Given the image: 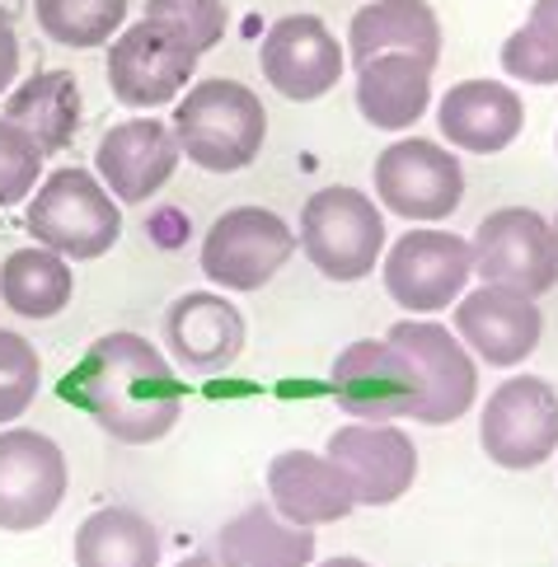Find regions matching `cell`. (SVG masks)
I'll return each mask as SVG.
<instances>
[{"instance_id": "cell-1", "label": "cell", "mask_w": 558, "mask_h": 567, "mask_svg": "<svg viewBox=\"0 0 558 567\" xmlns=\"http://www.w3.org/2000/svg\"><path fill=\"white\" fill-rule=\"evenodd\" d=\"M66 399L80 403L123 445H151L169 436L178 413H184V384H178L165 352L142 333L94 338L80 367L66 375Z\"/></svg>"}, {"instance_id": "cell-2", "label": "cell", "mask_w": 558, "mask_h": 567, "mask_svg": "<svg viewBox=\"0 0 558 567\" xmlns=\"http://www.w3.org/2000/svg\"><path fill=\"white\" fill-rule=\"evenodd\" d=\"M174 141H178V155H188L207 174L249 169L268 141L264 99L226 75L197 80L174 109Z\"/></svg>"}, {"instance_id": "cell-3", "label": "cell", "mask_w": 558, "mask_h": 567, "mask_svg": "<svg viewBox=\"0 0 558 567\" xmlns=\"http://www.w3.org/2000/svg\"><path fill=\"white\" fill-rule=\"evenodd\" d=\"M29 235L66 262L104 258L123 235V212L90 169H52L29 202Z\"/></svg>"}, {"instance_id": "cell-4", "label": "cell", "mask_w": 558, "mask_h": 567, "mask_svg": "<svg viewBox=\"0 0 558 567\" xmlns=\"http://www.w3.org/2000/svg\"><path fill=\"white\" fill-rule=\"evenodd\" d=\"M296 245L329 281H362L385 254V216L366 193L324 188L306 202Z\"/></svg>"}, {"instance_id": "cell-5", "label": "cell", "mask_w": 558, "mask_h": 567, "mask_svg": "<svg viewBox=\"0 0 558 567\" xmlns=\"http://www.w3.org/2000/svg\"><path fill=\"white\" fill-rule=\"evenodd\" d=\"M474 272L484 277V287H507L521 296H545L558 281V239L554 226L530 212V207H503L478 220L469 239Z\"/></svg>"}, {"instance_id": "cell-6", "label": "cell", "mask_w": 558, "mask_h": 567, "mask_svg": "<svg viewBox=\"0 0 558 567\" xmlns=\"http://www.w3.org/2000/svg\"><path fill=\"white\" fill-rule=\"evenodd\" d=\"M478 445L503 470H540L558 455V390L540 375H512L484 403Z\"/></svg>"}, {"instance_id": "cell-7", "label": "cell", "mask_w": 558, "mask_h": 567, "mask_svg": "<svg viewBox=\"0 0 558 567\" xmlns=\"http://www.w3.org/2000/svg\"><path fill=\"white\" fill-rule=\"evenodd\" d=\"M296 254V230L268 207H235L211 220L203 239V272L221 291L268 287Z\"/></svg>"}, {"instance_id": "cell-8", "label": "cell", "mask_w": 558, "mask_h": 567, "mask_svg": "<svg viewBox=\"0 0 558 567\" xmlns=\"http://www.w3.org/2000/svg\"><path fill=\"white\" fill-rule=\"evenodd\" d=\"M197 56L184 38L155 19H136L108 43V90L127 109H165L188 90Z\"/></svg>"}, {"instance_id": "cell-9", "label": "cell", "mask_w": 558, "mask_h": 567, "mask_svg": "<svg viewBox=\"0 0 558 567\" xmlns=\"http://www.w3.org/2000/svg\"><path fill=\"white\" fill-rule=\"evenodd\" d=\"M375 197L404 220H446L465 202L461 155L423 136L394 141L375 155Z\"/></svg>"}, {"instance_id": "cell-10", "label": "cell", "mask_w": 558, "mask_h": 567, "mask_svg": "<svg viewBox=\"0 0 558 567\" xmlns=\"http://www.w3.org/2000/svg\"><path fill=\"white\" fill-rule=\"evenodd\" d=\"M66 455L33 427L0 432V530L29 535L56 516L66 497Z\"/></svg>"}, {"instance_id": "cell-11", "label": "cell", "mask_w": 558, "mask_h": 567, "mask_svg": "<svg viewBox=\"0 0 558 567\" xmlns=\"http://www.w3.org/2000/svg\"><path fill=\"white\" fill-rule=\"evenodd\" d=\"M385 342H394L417 367V375H423V399L409 413L413 422L446 427V422L469 413V403L478 394V371H474V357L465 352V342L451 338V329L432 319H399L385 333Z\"/></svg>"}, {"instance_id": "cell-12", "label": "cell", "mask_w": 558, "mask_h": 567, "mask_svg": "<svg viewBox=\"0 0 558 567\" xmlns=\"http://www.w3.org/2000/svg\"><path fill=\"white\" fill-rule=\"evenodd\" d=\"M329 390L338 399V409L356 422H394L409 417L423 399V375L417 367L394 348V342H348L333 361Z\"/></svg>"}, {"instance_id": "cell-13", "label": "cell", "mask_w": 558, "mask_h": 567, "mask_svg": "<svg viewBox=\"0 0 558 567\" xmlns=\"http://www.w3.org/2000/svg\"><path fill=\"white\" fill-rule=\"evenodd\" d=\"M474 277L469 239L451 230H409L385 254V291L394 306L413 315H436L465 296V281Z\"/></svg>"}, {"instance_id": "cell-14", "label": "cell", "mask_w": 558, "mask_h": 567, "mask_svg": "<svg viewBox=\"0 0 558 567\" xmlns=\"http://www.w3.org/2000/svg\"><path fill=\"white\" fill-rule=\"evenodd\" d=\"M258 66L282 99L310 104V99H324L343 80L348 56L319 14H287L258 43Z\"/></svg>"}, {"instance_id": "cell-15", "label": "cell", "mask_w": 558, "mask_h": 567, "mask_svg": "<svg viewBox=\"0 0 558 567\" xmlns=\"http://www.w3.org/2000/svg\"><path fill=\"white\" fill-rule=\"evenodd\" d=\"M329 460L348 474L356 506H390L417 478V445L394 422H348L329 436Z\"/></svg>"}, {"instance_id": "cell-16", "label": "cell", "mask_w": 558, "mask_h": 567, "mask_svg": "<svg viewBox=\"0 0 558 567\" xmlns=\"http://www.w3.org/2000/svg\"><path fill=\"white\" fill-rule=\"evenodd\" d=\"M178 141L174 127L159 117H127L104 132L94 151L99 184L113 193V202H151L178 169Z\"/></svg>"}, {"instance_id": "cell-17", "label": "cell", "mask_w": 558, "mask_h": 567, "mask_svg": "<svg viewBox=\"0 0 558 567\" xmlns=\"http://www.w3.org/2000/svg\"><path fill=\"white\" fill-rule=\"evenodd\" d=\"M455 333H461V342H469L478 361L507 371V367H521L540 348L545 319H540V306L521 291L478 287L461 296V306H455Z\"/></svg>"}, {"instance_id": "cell-18", "label": "cell", "mask_w": 558, "mask_h": 567, "mask_svg": "<svg viewBox=\"0 0 558 567\" xmlns=\"http://www.w3.org/2000/svg\"><path fill=\"white\" fill-rule=\"evenodd\" d=\"M436 127L455 151L469 155H497L507 151L526 127L521 94L503 80H461L436 104Z\"/></svg>"}, {"instance_id": "cell-19", "label": "cell", "mask_w": 558, "mask_h": 567, "mask_svg": "<svg viewBox=\"0 0 558 567\" xmlns=\"http://www.w3.org/2000/svg\"><path fill=\"white\" fill-rule=\"evenodd\" d=\"M165 342L169 352L197 375H216L239 361L245 352V315L226 296L188 291L178 296L165 315Z\"/></svg>"}, {"instance_id": "cell-20", "label": "cell", "mask_w": 558, "mask_h": 567, "mask_svg": "<svg viewBox=\"0 0 558 567\" xmlns=\"http://www.w3.org/2000/svg\"><path fill=\"white\" fill-rule=\"evenodd\" d=\"M268 497L277 516L306 525V530L343 520L356 506L348 474L329 455H310V451H282L268 464Z\"/></svg>"}, {"instance_id": "cell-21", "label": "cell", "mask_w": 558, "mask_h": 567, "mask_svg": "<svg viewBox=\"0 0 558 567\" xmlns=\"http://www.w3.org/2000/svg\"><path fill=\"white\" fill-rule=\"evenodd\" d=\"M432 104V66L409 52H385L356 66V109L371 127L404 132Z\"/></svg>"}, {"instance_id": "cell-22", "label": "cell", "mask_w": 558, "mask_h": 567, "mask_svg": "<svg viewBox=\"0 0 558 567\" xmlns=\"http://www.w3.org/2000/svg\"><path fill=\"white\" fill-rule=\"evenodd\" d=\"M348 43L356 66L385 52H409L417 62L436 66V56H442V24H436L427 0H375V6H362L352 14Z\"/></svg>"}, {"instance_id": "cell-23", "label": "cell", "mask_w": 558, "mask_h": 567, "mask_svg": "<svg viewBox=\"0 0 558 567\" xmlns=\"http://www.w3.org/2000/svg\"><path fill=\"white\" fill-rule=\"evenodd\" d=\"M216 563L221 567H310L314 530L291 525L272 512V502L245 506L226 530L216 535Z\"/></svg>"}, {"instance_id": "cell-24", "label": "cell", "mask_w": 558, "mask_h": 567, "mask_svg": "<svg viewBox=\"0 0 558 567\" xmlns=\"http://www.w3.org/2000/svg\"><path fill=\"white\" fill-rule=\"evenodd\" d=\"M6 123L24 127L38 151L56 155L71 146L80 127V85L71 71H38L6 99Z\"/></svg>"}, {"instance_id": "cell-25", "label": "cell", "mask_w": 558, "mask_h": 567, "mask_svg": "<svg viewBox=\"0 0 558 567\" xmlns=\"http://www.w3.org/2000/svg\"><path fill=\"white\" fill-rule=\"evenodd\" d=\"M75 567H159L155 525L132 506H104L80 520Z\"/></svg>"}, {"instance_id": "cell-26", "label": "cell", "mask_w": 558, "mask_h": 567, "mask_svg": "<svg viewBox=\"0 0 558 567\" xmlns=\"http://www.w3.org/2000/svg\"><path fill=\"white\" fill-rule=\"evenodd\" d=\"M71 291H75L71 262L43 245L14 249L6 268H0V300L24 319H56L71 306Z\"/></svg>"}, {"instance_id": "cell-27", "label": "cell", "mask_w": 558, "mask_h": 567, "mask_svg": "<svg viewBox=\"0 0 558 567\" xmlns=\"http://www.w3.org/2000/svg\"><path fill=\"white\" fill-rule=\"evenodd\" d=\"M38 29L62 48H104L127 19V0H33Z\"/></svg>"}, {"instance_id": "cell-28", "label": "cell", "mask_w": 558, "mask_h": 567, "mask_svg": "<svg viewBox=\"0 0 558 567\" xmlns=\"http://www.w3.org/2000/svg\"><path fill=\"white\" fill-rule=\"evenodd\" d=\"M38 380H43L38 348L14 329H0V427L29 413V403L38 399Z\"/></svg>"}, {"instance_id": "cell-29", "label": "cell", "mask_w": 558, "mask_h": 567, "mask_svg": "<svg viewBox=\"0 0 558 567\" xmlns=\"http://www.w3.org/2000/svg\"><path fill=\"white\" fill-rule=\"evenodd\" d=\"M146 19L165 24L203 56L226 38V6L221 0H146Z\"/></svg>"}, {"instance_id": "cell-30", "label": "cell", "mask_w": 558, "mask_h": 567, "mask_svg": "<svg viewBox=\"0 0 558 567\" xmlns=\"http://www.w3.org/2000/svg\"><path fill=\"white\" fill-rule=\"evenodd\" d=\"M38 174H43V151L38 141L0 117V207H14L38 188Z\"/></svg>"}, {"instance_id": "cell-31", "label": "cell", "mask_w": 558, "mask_h": 567, "mask_svg": "<svg viewBox=\"0 0 558 567\" xmlns=\"http://www.w3.org/2000/svg\"><path fill=\"white\" fill-rule=\"evenodd\" d=\"M503 71L512 80H526V85H558V52L521 24L503 43Z\"/></svg>"}, {"instance_id": "cell-32", "label": "cell", "mask_w": 558, "mask_h": 567, "mask_svg": "<svg viewBox=\"0 0 558 567\" xmlns=\"http://www.w3.org/2000/svg\"><path fill=\"white\" fill-rule=\"evenodd\" d=\"M19 75V33H14V19L0 10V94L14 85Z\"/></svg>"}, {"instance_id": "cell-33", "label": "cell", "mask_w": 558, "mask_h": 567, "mask_svg": "<svg viewBox=\"0 0 558 567\" xmlns=\"http://www.w3.org/2000/svg\"><path fill=\"white\" fill-rule=\"evenodd\" d=\"M526 29H530L535 38H545V43L558 52V0H535Z\"/></svg>"}, {"instance_id": "cell-34", "label": "cell", "mask_w": 558, "mask_h": 567, "mask_svg": "<svg viewBox=\"0 0 558 567\" xmlns=\"http://www.w3.org/2000/svg\"><path fill=\"white\" fill-rule=\"evenodd\" d=\"M319 567H371V563H362V558H352V554H338V558H329V563H319Z\"/></svg>"}, {"instance_id": "cell-35", "label": "cell", "mask_w": 558, "mask_h": 567, "mask_svg": "<svg viewBox=\"0 0 558 567\" xmlns=\"http://www.w3.org/2000/svg\"><path fill=\"white\" fill-rule=\"evenodd\" d=\"M178 567H221V563H216L211 554H188V558L178 563Z\"/></svg>"}, {"instance_id": "cell-36", "label": "cell", "mask_w": 558, "mask_h": 567, "mask_svg": "<svg viewBox=\"0 0 558 567\" xmlns=\"http://www.w3.org/2000/svg\"><path fill=\"white\" fill-rule=\"evenodd\" d=\"M554 239H558V220H554Z\"/></svg>"}]
</instances>
